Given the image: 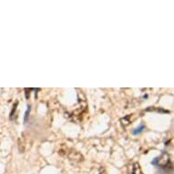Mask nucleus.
I'll use <instances>...</instances> for the list:
<instances>
[{"instance_id":"f257e3e1","label":"nucleus","mask_w":174,"mask_h":174,"mask_svg":"<svg viewBox=\"0 0 174 174\" xmlns=\"http://www.w3.org/2000/svg\"><path fill=\"white\" fill-rule=\"evenodd\" d=\"M169 162V156L166 153H162L160 157L156 158L154 159V161H152V164L159 166V167H164L167 165V163Z\"/></svg>"},{"instance_id":"f03ea898","label":"nucleus","mask_w":174,"mask_h":174,"mask_svg":"<svg viewBox=\"0 0 174 174\" xmlns=\"http://www.w3.org/2000/svg\"><path fill=\"white\" fill-rule=\"evenodd\" d=\"M69 158L71 161H73V162H80L83 160L82 155L77 151H71L69 155Z\"/></svg>"},{"instance_id":"7ed1b4c3","label":"nucleus","mask_w":174,"mask_h":174,"mask_svg":"<svg viewBox=\"0 0 174 174\" xmlns=\"http://www.w3.org/2000/svg\"><path fill=\"white\" fill-rule=\"evenodd\" d=\"M145 129H146L145 125H144V124H140V125H139V127H138L137 129H135V130L132 131V133H133L134 135H139V134H140L141 132H143Z\"/></svg>"},{"instance_id":"20e7f679","label":"nucleus","mask_w":174,"mask_h":174,"mask_svg":"<svg viewBox=\"0 0 174 174\" xmlns=\"http://www.w3.org/2000/svg\"><path fill=\"white\" fill-rule=\"evenodd\" d=\"M130 116H127V117H124L120 119V123L122 125V127H127V126L130 124Z\"/></svg>"},{"instance_id":"39448f33","label":"nucleus","mask_w":174,"mask_h":174,"mask_svg":"<svg viewBox=\"0 0 174 174\" xmlns=\"http://www.w3.org/2000/svg\"><path fill=\"white\" fill-rule=\"evenodd\" d=\"M131 174H141V170L140 167L138 163H135L133 165V169H132V173Z\"/></svg>"},{"instance_id":"423d86ee","label":"nucleus","mask_w":174,"mask_h":174,"mask_svg":"<svg viewBox=\"0 0 174 174\" xmlns=\"http://www.w3.org/2000/svg\"><path fill=\"white\" fill-rule=\"evenodd\" d=\"M30 112V106L27 107V111L25 113V122L27 120V118H28V113Z\"/></svg>"}]
</instances>
